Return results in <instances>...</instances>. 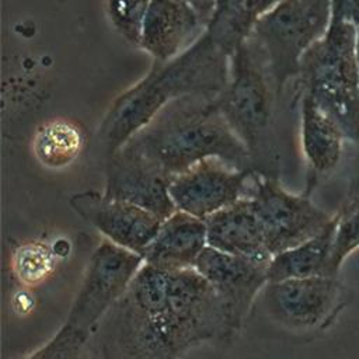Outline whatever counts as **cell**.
Wrapping results in <instances>:
<instances>
[{"label": "cell", "mask_w": 359, "mask_h": 359, "mask_svg": "<svg viewBox=\"0 0 359 359\" xmlns=\"http://www.w3.org/2000/svg\"><path fill=\"white\" fill-rule=\"evenodd\" d=\"M95 332L100 359H180L203 342L236 335L220 297L195 268L147 264Z\"/></svg>", "instance_id": "6da1fadb"}, {"label": "cell", "mask_w": 359, "mask_h": 359, "mask_svg": "<svg viewBox=\"0 0 359 359\" xmlns=\"http://www.w3.org/2000/svg\"><path fill=\"white\" fill-rule=\"evenodd\" d=\"M230 56L205 31L184 53L151 70L112 105L100 128L107 158L146 128L170 102L187 95L217 97L229 79Z\"/></svg>", "instance_id": "7a4b0ae2"}, {"label": "cell", "mask_w": 359, "mask_h": 359, "mask_svg": "<svg viewBox=\"0 0 359 359\" xmlns=\"http://www.w3.org/2000/svg\"><path fill=\"white\" fill-rule=\"evenodd\" d=\"M123 147L154 165L170 181L208 158L254 171L247 147L217 108L216 97L187 95L170 102Z\"/></svg>", "instance_id": "3957f363"}, {"label": "cell", "mask_w": 359, "mask_h": 359, "mask_svg": "<svg viewBox=\"0 0 359 359\" xmlns=\"http://www.w3.org/2000/svg\"><path fill=\"white\" fill-rule=\"evenodd\" d=\"M275 98L265 59L248 38L230 55L229 79L216 97V105L247 147L254 171L268 177H276L272 136Z\"/></svg>", "instance_id": "277c9868"}, {"label": "cell", "mask_w": 359, "mask_h": 359, "mask_svg": "<svg viewBox=\"0 0 359 359\" xmlns=\"http://www.w3.org/2000/svg\"><path fill=\"white\" fill-rule=\"evenodd\" d=\"M358 28L330 21L325 35L302 57L303 93L339 126L346 140L359 139Z\"/></svg>", "instance_id": "5b68a950"}, {"label": "cell", "mask_w": 359, "mask_h": 359, "mask_svg": "<svg viewBox=\"0 0 359 359\" xmlns=\"http://www.w3.org/2000/svg\"><path fill=\"white\" fill-rule=\"evenodd\" d=\"M331 0H279L255 24L250 39L261 50L276 97L299 77L303 55L327 32Z\"/></svg>", "instance_id": "8992f818"}, {"label": "cell", "mask_w": 359, "mask_h": 359, "mask_svg": "<svg viewBox=\"0 0 359 359\" xmlns=\"http://www.w3.org/2000/svg\"><path fill=\"white\" fill-rule=\"evenodd\" d=\"M143 264L140 254L108 240L101 243L90 257L81 286L63 324L88 338L125 293Z\"/></svg>", "instance_id": "52a82bcc"}, {"label": "cell", "mask_w": 359, "mask_h": 359, "mask_svg": "<svg viewBox=\"0 0 359 359\" xmlns=\"http://www.w3.org/2000/svg\"><path fill=\"white\" fill-rule=\"evenodd\" d=\"M247 196L254 202L272 257L320 234L334 219L309 196L286 191L276 177L255 171Z\"/></svg>", "instance_id": "ba28073f"}, {"label": "cell", "mask_w": 359, "mask_h": 359, "mask_svg": "<svg viewBox=\"0 0 359 359\" xmlns=\"http://www.w3.org/2000/svg\"><path fill=\"white\" fill-rule=\"evenodd\" d=\"M266 314L292 331H309L328 321L339 304L337 276L292 278L268 282L261 292Z\"/></svg>", "instance_id": "9c48e42d"}, {"label": "cell", "mask_w": 359, "mask_h": 359, "mask_svg": "<svg viewBox=\"0 0 359 359\" xmlns=\"http://www.w3.org/2000/svg\"><path fill=\"white\" fill-rule=\"evenodd\" d=\"M252 172L208 158L171 178L170 196L177 210L206 219L247 196Z\"/></svg>", "instance_id": "30bf717a"}, {"label": "cell", "mask_w": 359, "mask_h": 359, "mask_svg": "<svg viewBox=\"0 0 359 359\" xmlns=\"http://www.w3.org/2000/svg\"><path fill=\"white\" fill-rule=\"evenodd\" d=\"M268 265L269 261L224 252L210 245L202 251L195 264V269L220 297L236 334L268 283Z\"/></svg>", "instance_id": "8fae6325"}, {"label": "cell", "mask_w": 359, "mask_h": 359, "mask_svg": "<svg viewBox=\"0 0 359 359\" xmlns=\"http://www.w3.org/2000/svg\"><path fill=\"white\" fill-rule=\"evenodd\" d=\"M69 205L77 216L98 230L108 241L140 255L163 222L161 217L144 208L97 191L73 194L69 198Z\"/></svg>", "instance_id": "7c38bea8"}, {"label": "cell", "mask_w": 359, "mask_h": 359, "mask_svg": "<svg viewBox=\"0 0 359 359\" xmlns=\"http://www.w3.org/2000/svg\"><path fill=\"white\" fill-rule=\"evenodd\" d=\"M168 185L170 178L126 147L107 158L104 194L144 208L163 220L177 210Z\"/></svg>", "instance_id": "4fadbf2b"}, {"label": "cell", "mask_w": 359, "mask_h": 359, "mask_svg": "<svg viewBox=\"0 0 359 359\" xmlns=\"http://www.w3.org/2000/svg\"><path fill=\"white\" fill-rule=\"evenodd\" d=\"M205 31L206 22L185 0H153L137 46L154 63H165L191 48Z\"/></svg>", "instance_id": "5bb4252c"}, {"label": "cell", "mask_w": 359, "mask_h": 359, "mask_svg": "<svg viewBox=\"0 0 359 359\" xmlns=\"http://www.w3.org/2000/svg\"><path fill=\"white\" fill-rule=\"evenodd\" d=\"M208 247L205 219L175 210L164 219L142 257L144 264L167 269H189Z\"/></svg>", "instance_id": "9a60e30c"}, {"label": "cell", "mask_w": 359, "mask_h": 359, "mask_svg": "<svg viewBox=\"0 0 359 359\" xmlns=\"http://www.w3.org/2000/svg\"><path fill=\"white\" fill-rule=\"evenodd\" d=\"M208 245L258 261H271L254 202L244 196L205 219Z\"/></svg>", "instance_id": "2e32d148"}, {"label": "cell", "mask_w": 359, "mask_h": 359, "mask_svg": "<svg viewBox=\"0 0 359 359\" xmlns=\"http://www.w3.org/2000/svg\"><path fill=\"white\" fill-rule=\"evenodd\" d=\"M302 149L317 174L330 172L339 163L345 136L332 118L306 93L302 97Z\"/></svg>", "instance_id": "e0dca14e"}, {"label": "cell", "mask_w": 359, "mask_h": 359, "mask_svg": "<svg viewBox=\"0 0 359 359\" xmlns=\"http://www.w3.org/2000/svg\"><path fill=\"white\" fill-rule=\"evenodd\" d=\"M279 0H216L206 32L229 56L245 42L257 21Z\"/></svg>", "instance_id": "ac0fdd59"}, {"label": "cell", "mask_w": 359, "mask_h": 359, "mask_svg": "<svg viewBox=\"0 0 359 359\" xmlns=\"http://www.w3.org/2000/svg\"><path fill=\"white\" fill-rule=\"evenodd\" d=\"M335 220L337 215L320 234L273 255L268 265V282L292 278L332 276L330 272V261Z\"/></svg>", "instance_id": "d6986e66"}, {"label": "cell", "mask_w": 359, "mask_h": 359, "mask_svg": "<svg viewBox=\"0 0 359 359\" xmlns=\"http://www.w3.org/2000/svg\"><path fill=\"white\" fill-rule=\"evenodd\" d=\"M84 147L81 129L69 121L55 119L41 125L32 139L35 158L46 168L60 170L70 165Z\"/></svg>", "instance_id": "ffe728a7"}, {"label": "cell", "mask_w": 359, "mask_h": 359, "mask_svg": "<svg viewBox=\"0 0 359 359\" xmlns=\"http://www.w3.org/2000/svg\"><path fill=\"white\" fill-rule=\"evenodd\" d=\"M56 252L45 241L32 240L20 244L11 254V272L24 286L43 283L55 271Z\"/></svg>", "instance_id": "44dd1931"}, {"label": "cell", "mask_w": 359, "mask_h": 359, "mask_svg": "<svg viewBox=\"0 0 359 359\" xmlns=\"http://www.w3.org/2000/svg\"><path fill=\"white\" fill-rule=\"evenodd\" d=\"M153 0H104L108 21L126 41L139 43L142 24Z\"/></svg>", "instance_id": "7402d4cb"}, {"label": "cell", "mask_w": 359, "mask_h": 359, "mask_svg": "<svg viewBox=\"0 0 359 359\" xmlns=\"http://www.w3.org/2000/svg\"><path fill=\"white\" fill-rule=\"evenodd\" d=\"M359 248V206L346 208L337 215L331 248L330 272L337 276L342 262Z\"/></svg>", "instance_id": "603a6c76"}, {"label": "cell", "mask_w": 359, "mask_h": 359, "mask_svg": "<svg viewBox=\"0 0 359 359\" xmlns=\"http://www.w3.org/2000/svg\"><path fill=\"white\" fill-rule=\"evenodd\" d=\"M331 21L359 29V0H331Z\"/></svg>", "instance_id": "cb8c5ba5"}, {"label": "cell", "mask_w": 359, "mask_h": 359, "mask_svg": "<svg viewBox=\"0 0 359 359\" xmlns=\"http://www.w3.org/2000/svg\"><path fill=\"white\" fill-rule=\"evenodd\" d=\"M185 1L189 3L199 13V15L203 18V21L208 25V21L213 13L216 0H185Z\"/></svg>", "instance_id": "d4e9b609"}, {"label": "cell", "mask_w": 359, "mask_h": 359, "mask_svg": "<svg viewBox=\"0 0 359 359\" xmlns=\"http://www.w3.org/2000/svg\"><path fill=\"white\" fill-rule=\"evenodd\" d=\"M358 65H359V29H358Z\"/></svg>", "instance_id": "484cf974"}]
</instances>
